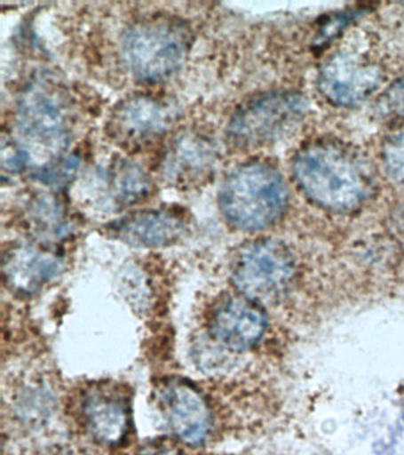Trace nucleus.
<instances>
[{"label":"nucleus","instance_id":"obj_14","mask_svg":"<svg viewBox=\"0 0 404 455\" xmlns=\"http://www.w3.org/2000/svg\"><path fill=\"white\" fill-rule=\"evenodd\" d=\"M215 165V151L207 139L194 133L176 138L166 149L162 172L173 184L186 187L207 180Z\"/></svg>","mask_w":404,"mask_h":455},{"label":"nucleus","instance_id":"obj_15","mask_svg":"<svg viewBox=\"0 0 404 455\" xmlns=\"http://www.w3.org/2000/svg\"><path fill=\"white\" fill-rule=\"evenodd\" d=\"M109 183L113 197L123 205L137 204L147 198L151 190V181L137 164L120 160L111 171Z\"/></svg>","mask_w":404,"mask_h":455},{"label":"nucleus","instance_id":"obj_12","mask_svg":"<svg viewBox=\"0 0 404 455\" xmlns=\"http://www.w3.org/2000/svg\"><path fill=\"white\" fill-rule=\"evenodd\" d=\"M83 415L88 432L106 446L122 443L132 425L129 398L112 387L91 390L83 401Z\"/></svg>","mask_w":404,"mask_h":455},{"label":"nucleus","instance_id":"obj_19","mask_svg":"<svg viewBox=\"0 0 404 455\" xmlns=\"http://www.w3.org/2000/svg\"><path fill=\"white\" fill-rule=\"evenodd\" d=\"M382 106L389 114L404 117V82L389 89L383 98Z\"/></svg>","mask_w":404,"mask_h":455},{"label":"nucleus","instance_id":"obj_3","mask_svg":"<svg viewBox=\"0 0 404 455\" xmlns=\"http://www.w3.org/2000/svg\"><path fill=\"white\" fill-rule=\"evenodd\" d=\"M189 45V32L179 20L169 17L147 18L123 32L122 57L138 81L158 84L178 71Z\"/></svg>","mask_w":404,"mask_h":455},{"label":"nucleus","instance_id":"obj_11","mask_svg":"<svg viewBox=\"0 0 404 455\" xmlns=\"http://www.w3.org/2000/svg\"><path fill=\"white\" fill-rule=\"evenodd\" d=\"M112 237L134 247H168L178 241L186 224L178 213L165 209H147L129 213L107 227Z\"/></svg>","mask_w":404,"mask_h":455},{"label":"nucleus","instance_id":"obj_9","mask_svg":"<svg viewBox=\"0 0 404 455\" xmlns=\"http://www.w3.org/2000/svg\"><path fill=\"white\" fill-rule=\"evenodd\" d=\"M378 68L358 53L342 52L326 60L319 75V87L337 105L364 101L377 87Z\"/></svg>","mask_w":404,"mask_h":455},{"label":"nucleus","instance_id":"obj_13","mask_svg":"<svg viewBox=\"0 0 404 455\" xmlns=\"http://www.w3.org/2000/svg\"><path fill=\"white\" fill-rule=\"evenodd\" d=\"M61 268V258L35 245L23 244L9 249L3 261L5 283L22 294L36 293L51 283Z\"/></svg>","mask_w":404,"mask_h":455},{"label":"nucleus","instance_id":"obj_21","mask_svg":"<svg viewBox=\"0 0 404 455\" xmlns=\"http://www.w3.org/2000/svg\"><path fill=\"white\" fill-rule=\"evenodd\" d=\"M42 455H69V454H67L66 451H47V453H44Z\"/></svg>","mask_w":404,"mask_h":455},{"label":"nucleus","instance_id":"obj_7","mask_svg":"<svg viewBox=\"0 0 404 455\" xmlns=\"http://www.w3.org/2000/svg\"><path fill=\"white\" fill-rule=\"evenodd\" d=\"M172 121L171 108L150 95H133L115 107L108 133L123 148L141 149L159 140Z\"/></svg>","mask_w":404,"mask_h":455},{"label":"nucleus","instance_id":"obj_17","mask_svg":"<svg viewBox=\"0 0 404 455\" xmlns=\"http://www.w3.org/2000/svg\"><path fill=\"white\" fill-rule=\"evenodd\" d=\"M80 160L75 156H63L49 165L38 170V180L48 185H61L72 180L79 169Z\"/></svg>","mask_w":404,"mask_h":455},{"label":"nucleus","instance_id":"obj_4","mask_svg":"<svg viewBox=\"0 0 404 455\" xmlns=\"http://www.w3.org/2000/svg\"><path fill=\"white\" fill-rule=\"evenodd\" d=\"M17 131L22 145L16 148L28 166L48 156L49 164L65 156L69 144V119L62 99L44 85H31L17 106ZM48 164V165H49Z\"/></svg>","mask_w":404,"mask_h":455},{"label":"nucleus","instance_id":"obj_2","mask_svg":"<svg viewBox=\"0 0 404 455\" xmlns=\"http://www.w3.org/2000/svg\"><path fill=\"white\" fill-rule=\"evenodd\" d=\"M219 208L232 226L244 231L271 227L281 217L289 192L281 174L264 163L236 167L223 181Z\"/></svg>","mask_w":404,"mask_h":455},{"label":"nucleus","instance_id":"obj_20","mask_svg":"<svg viewBox=\"0 0 404 455\" xmlns=\"http://www.w3.org/2000/svg\"><path fill=\"white\" fill-rule=\"evenodd\" d=\"M138 455H180V451L172 441L154 440L141 447Z\"/></svg>","mask_w":404,"mask_h":455},{"label":"nucleus","instance_id":"obj_18","mask_svg":"<svg viewBox=\"0 0 404 455\" xmlns=\"http://www.w3.org/2000/svg\"><path fill=\"white\" fill-rule=\"evenodd\" d=\"M383 158L390 176L404 183V132L393 135L386 141Z\"/></svg>","mask_w":404,"mask_h":455},{"label":"nucleus","instance_id":"obj_16","mask_svg":"<svg viewBox=\"0 0 404 455\" xmlns=\"http://www.w3.org/2000/svg\"><path fill=\"white\" fill-rule=\"evenodd\" d=\"M29 226L38 237L47 241L59 240L70 230L65 209L51 197L37 198L31 203Z\"/></svg>","mask_w":404,"mask_h":455},{"label":"nucleus","instance_id":"obj_10","mask_svg":"<svg viewBox=\"0 0 404 455\" xmlns=\"http://www.w3.org/2000/svg\"><path fill=\"white\" fill-rule=\"evenodd\" d=\"M267 318L257 301L236 295L226 299L212 313V336L233 351H246L264 337Z\"/></svg>","mask_w":404,"mask_h":455},{"label":"nucleus","instance_id":"obj_8","mask_svg":"<svg viewBox=\"0 0 404 455\" xmlns=\"http://www.w3.org/2000/svg\"><path fill=\"white\" fill-rule=\"evenodd\" d=\"M159 408L172 432L184 443L198 444L211 429V412L201 391L184 379H170L157 394Z\"/></svg>","mask_w":404,"mask_h":455},{"label":"nucleus","instance_id":"obj_5","mask_svg":"<svg viewBox=\"0 0 404 455\" xmlns=\"http://www.w3.org/2000/svg\"><path fill=\"white\" fill-rule=\"evenodd\" d=\"M294 275L296 263L289 249L272 238L248 242L234 256V286L258 304L276 300L285 294Z\"/></svg>","mask_w":404,"mask_h":455},{"label":"nucleus","instance_id":"obj_1","mask_svg":"<svg viewBox=\"0 0 404 455\" xmlns=\"http://www.w3.org/2000/svg\"><path fill=\"white\" fill-rule=\"evenodd\" d=\"M293 173L311 201L335 212L357 208L371 191V173L363 160L333 142L301 149L294 159Z\"/></svg>","mask_w":404,"mask_h":455},{"label":"nucleus","instance_id":"obj_6","mask_svg":"<svg viewBox=\"0 0 404 455\" xmlns=\"http://www.w3.org/2000/svg\"><path fill=\"white\" fill-rule=\"evenodd\" d=\"M305 112L306 102L299 94L267 92L237 109L226 135L239 148H260L285 137L300 123Z\"/></svg>","mask_w":404,"mask_h":455}]
</instances>
